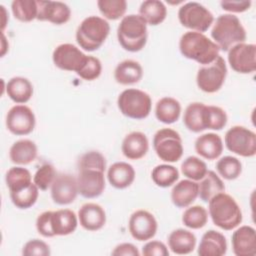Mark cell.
Returning a JSON list of instances; mask_svg holds the SVG:
<instances>
[{"label": "cell", "instance_id": "obj_1", "mask_svg": "<svg viewBox=\"0 0 256 256\" xmlns=\"http://www.w3.org/2000/svg\"><path fill=\"white\" fill-rule=\"evenodd\" d=\"M179 50L183 57L194 60L202 66L212 63L218 56L220 49L204 33L188 31L179 40Z\"/></svg>", "mask_w": 256, "mask_h": 256}, {"label": "cell", "instance_id": "obj_2", "mask_svg": "<svg viewBox=\"0 0 256 256\" xmlns=\"http://www.w3.org/2000/svg\"><path fill=\"white\" fill-rule=\"evenodd\" d=\"M208 213L214 225L226 231L238 227L243 219L240 206L231 195L225 192H221L210 199Z\"/></svg>", "mask_w": 256, "mask_h": 256}, {"label": "cell", "instance_id": "obj_3", "mask_svg": "<svg viewBox=\"0 0 256 256\" xmlns=\"http://www.w3.org/2000/svg\"><path fill=\"white\" fill-rule=\"evenodd\" d=\"M210 34L213 42L224 52H228L236 44L244 43L247 38L240 19L230 13L221 14L216 18Z\"/></svg>", "mask_w": 256, "mask_h": 256}, {"label": "cell", "instance_id": "obj_4", "mask_svg": "<svg viewBox=\"0 0 256 256\" xmlns=\"http://www.w3.org/2000/svg\"><path fill=\"white\" fill-rule=\"evenodd\" d=\"M147 23L139 14H129L121 19L117 27V39L124 50L141 51L147 43Z\"/></svg>", "mask_w": 256, "mask_h": 256}, {"label": "cell", "instance_id": "obj_5", "mask_svg": "<svg viewBox=\"0 0 256 256\" xmlns=\"http://www.w3.org/2000/svg\"><path fill=\"white\" fill-rule=\"evenodd\" d=\"M110 33L108 21L99 16H88L77 27L75 38L81 49L87 52L98 50Z\"/></svg>", "mask_w": 256, "mask_h": 256}, {"label": "cell", "instance_id": "obj_6", "mask_svg": "<svg viewBox=\"0 0 256 256\" xmlns=\"http://www.w3.org/2000/svg\"><path fill=\"white\" fill-rule=\"evenodd\" d=\"M117 106L122 115L134 120H142L149 116L152 100L148 93L129 88L123 90L117 98Z\"/></svg>", "mask_w": 256, "mask_h": 256}, {"label": "cell", "instance_id": "obj_7", "mask_svg": "<svg viewBox=\"0 0 256 256\" xmlns=\"http://www.w3.org/2000/svg\"><path fill=\"white\" fill-rule=\"evenodd\" d=\"M153 149L158 158L167 163L180 160L184 151L180 134L171 128H162L154 134Z\"/></svg>", "mask_w": 256, "mask_h": 256}, {"label": "cell", "instance_id": "obj_8", "mask_svg": "<svg viewBox=\"0 0 256 256\" xmlns=\"http://www.w3.org/2000/svg\"><path fill=\"white\" fill-rule=\"evenodd\" d=\"M180 24L190 31L204 33L214 23L211 11L198 2L184 3L178 10Z\"/></svg>", "mask_w": 256, "mask_h": 256}, {"label": "cell", "instance_id": "obj_9", "mask_svg": "<svg viewBox=\"0 0 256 256\" xmlns=\"http://www.w3.org/2000/svg\"><path fill=\"white\" fill-rule=\"evenodd\" d=\"M227 77V65L222 56H218L212 63L200 67L196 75L198 88L205 93L219 91Z\"/></svg>", "mask_w": 256, "mask_h": 256}, {"label": "cell", "instance_id": "obj_10", "mask_svg": "<svg viewBox=\"0 0 256 256\" xmlns=\"http://www.w3.org/2000/svg\"><path fill=\"white\" fill-rule=\"evenodd\" d=\"M226 148L242 157H253L256 154V134L240 125H235L227 130L224 137Z\"/></svg>", "mask_w": 256, "mask_h": 256}, {"label": "cell", "instance_id": "obj_11", "mask_svg": "<svg viewBox=\"0 0 256 256\" xmlns=\"http://www.w3.org/2000/svg\"><path fill=\"white\" fill-rule=\"evenodd\" d=\"M36 125V117L32 109L24 104L14 105L6 115V127L16 136L30 134Z\"/></svg>", "mask_w": 256, "mask_h": 256}, {"label": "cell", "instance_id": "obj_12", "mask_svg": "<svg viewBox=\"0 0 256 256\" xmlns=\"http://www.w3.org/2000/svg\"><path fill=\"white\" fill-rule=\"evenodd\" d=\"M104 173L97 168H79L76 177L79 194L87 199L99 197L106 186Z\"/></svg>", "mask_w": 256, "mask_h": 256}, {"label": "cell", "instance_id": "obj_13", "mask_svg": "<svg viewBox=\"0 0 256 256\" xmlns=\"http://www.w3.org/2000/svg\"><path fill=\"white\" fill-rule=\"evenodd\" d=\"M228 63L232 70L240 74H250L256 70V45L239 43L228 51Z\"/></svg>", "mask_w": 256, "mask_h": 256}, {"label": "cell", "instance_id": "obj_14", "mask_svg": "<svg viewBox=\"0 0 256 256\" xmlns=\"http://www.w3.org/2000/svg\"><path fill=\"white\" fill-rule=\"evenodd\" d=\"M86 59L87 55L80 48L70 43L58 45L52 53L54 65L61 70L69 72L77 73L84 65Z\"/></svg>", "mask_w": 256, "mask_h": 256}, {"label": "cell", "instance_id": "obj_15", "mask_svg": "<svg viewBox=\"0 0 256 256\" xmlns=\"http://www.w3.org/2000/svg\"><path fill=\"white\" fill-rule=\"evenodd\" d=\"M128 228L131 236L135 240L148 241L156 235L158 223L152 213L144 209H139L131 214Z\"/></svg>", "mask_w": 256, "mask_h": 256}, {"label": "cell", "instance_id": "obj_16", "mask_svg": "<svg viewBox=\"0 0 256 256\" xmlns=\"http://www.w3.org/2000/svg\"><path fill=\"white\" fill-rule=\"evenodd\" d=\"M50 191L54 203L62 206L69 205L75 201L79 194L77 179L71 174H59L51 185Z\"/></svg>", "mask_w": 256, "mask_h": 256}, {"label": "cell", "instance_id": "obj_17", "mask_svg": "<svg viewBox=\"0 0 256 256\" xmlns=\"http://www.w3.org/2000/svg\"><path fill=\"white\" fill-rule=\"evenodd\" d=\"M38 21H48L55 25H63L71 18V9L61 1H37Z\"/></svg>", "mask_w": 256, "mask_h": 256}, {"label": "cell", "instance_id": "obj_18", "mask_svg": "<svg viewBox=\"0 0 256 256\" xmlns=\"http://www.w3.org/2000/svg\"><path fill=\"white\" fill-rule=\"evenodd\" d=\"M232 250L236 256H254L256 254V232L249 225L237 228L231 237Z\"/></svg>", "mask_w": 256, "mask_h": 256}, {"label": "cell", "instance_id": "obj_19", "mask_svg": "<svg viewBox=\"0 0 256 256\" xmlns=\"http://www.w3.org/2000/svg\"><path fill=\"white\" fill-rule=\"evenodd\" d=\"M77 216L79 224L87 231H98L106 224L105 210L97 203L89 202L83 204Z\"/></svg>", "mask_w": 256, "mask_h": 256}, {"label": "cell", "instance_id": "obj_20", "mask_svg": "<svg viewBox=\"0 0 256 256\" xmlns=\"http://www.w3.org/2000/svg\"><path fill=\"white\" fill-rule=\"evenodd\" d=\"M149 150V141L147 136L140 131H133L127 134L121 144L123 155L130 160H139L143 158Z\"/></svg>", "mask_w": 256, "mask_h": 256}, {"label": "cell", "instance_id": "obj_21", "mask_svg": "<svg viewBox=\"0 0 256 256\" xmlns=\"http://www.w3.org/2000/svg\"><path fill=\"white\" fill-rule=\"evenodd\" d=\"M227 252L225 236L216 230L206 231L200 240L197 253L200 256H222Z\"/></svg>", "mask_w": 256, "mask_h": 256}, {"label": "cell", "instance_id": "obj_22", "mask_svg": "<svg viewBox=\"0 0 256 256\" xmlns=\"http://www.w3.org/2000/svg\"><path fill=\"white\" fill-rule=\"evenodd\" d=\"M195 151L206 160H215L223 152L222 138L216 133H205L197 137L194 143Z\"/></svg>", "mask_w": 256, "mask_h": 256}, {"label": "cell", "instance_id": "obj_23", "mask_svg": "<svg viewBox=\"0 0 256 256\" xmlns=\"http://www.w3.org/2000/svg\"><path fill=\"white\" fill-rule=\"evenodd\" d=\"M78 216L70 209L51 211V228L54 236H67L75 232Z\"/></svg>", "mask_w": 256, "mask_h": 256}, {"label": "cell", "instance_id": "obj_24", "mask_svg": "<svg viewBox=\"0 0 256 256\" xmlns=\"http://www.w3.org/2000/svg\"><path fill=\"white\" fill-rule=\"evenodd\" d=\"M170 197L176 207H189L198 197V183L190 179H183L173 186Z\"/></svg>", "mask_w": 256, "mask_h": 256}, {"label": "cell", "instance_id": "obj_25", "mask_svg": "<svg viewBox=\"0 0 256 256\" xmlns=\"http://www.w3.org/2000/svg\"><path fill=\"white\" fill-rule=\"evenodd\" d=\"M135 170L127 162H115L107 170V180L109 184L116 189H125L135 180Z\"/></svg>", "mask_w": 256, "mask_h": 256}, {"label": "cell", "instance_id": "obj_26", "mask_svg": "<svg viewBox=\"0 0 256 256\" xmlns=\"http://www.w3.org/2000/svg\"><path fill=\"white\" fill-rule=\"evenodd\" d=\"M196 240V236L191 231L182 228L173 230L167 239L169 249L177 255H187L193 252Z\"/></svg>", "mask_w": 256, "mask_h": 256}, {"label": "cell", "instance_id": "obj_27", "mask_svg": "<svg viewBox=\"0 0 256 256\" xmlns=\"http://www.w3.org/2000/svg\"><path fill=\"white\" fill-rule=\"evenodd\" d=\"M38 155V148L30 139H20L14 142L9 150V159L16 165H28Z\"/></svg>", "mask_w": 256, "mask_h": 256}, {"label": "cell", "instance_id": "obj_28", "mask_svg": "<svg viewBox=\"0 0 256 256\" xmlns=\"http://www.w3.org/2000/svg\"><path fill=\"white\" fill-rule=\"evenodd\" d=\"M143 77V68L139 62L126 59L117 64L114 70V79L121 85H133Z\"/></svg>", "mask_w": 256, "mask_h": 256}, {"label": "cell", "instance_id": "obj_29", "mask_svg": "<svg viewBox=\"0 0 256 256\" xmlns=\"http://www.w3.org/2000/svg\"><path fill=\"white\" fill-rule=\"evenodd\" d=\"M181 115L180 102L170 96L159 99L155 106L156 119L164 124H173L177 122Z\"/></svg>", "mask_w": 256, "mask_h": 256}, {"label": "cell", "instance_id": "obj_30", "mask_svg": "<svg viewBox=\"0 0 256 256\" xmlns=\"http://www.w3.org/2000/svg\"><path fill=\"white\" fill-rule=\"evenodd\" d=\"M6 93L13 102L25 104L33 96V85L25 77H12L6 85Z\"/></svg>", "mask_w": 256, "mask_h": 256}, {"label": "cell", "instance_id": "obj_31", "mask_svg": "<svg viewBox=\"0 0 256 256\" xmlns=\"http://www.w3.org/2000/svg\"><path fill=\"white\" fill-rule=\"evenodd\" d=\"M139 15L147 25L157 26L164 22L167 17V8L160 0L143 1L139 7Z\"/></svg>", "mask_w": 256, "mask_h": 256}, {"label": "cell", "instance_id": "obj_32", "mask_svg": "<svg viewBox=\"0 0 256 256\" xmlns=\"http://www.w3.org/2000/svg\"><path fill=\"white\" fill-rule=\"evenodd\" d=\"M224 191V182L212 170H208L206 175L198 183V197L205 203H208L211 198Z\"/></svg>", "mask_w": 256, "mask_h": 256}, {"label": "cell", "instance_id": "obj_33", "mask_svg": "<svg viewBox=\"0 0 256 256\" xmlns=\"http://www.w3.org/2000/svg\"><path fill=\"white\" fill-rule=\"evenodd\" d=\"M204 109L205 104L201 102H193L186 107L183 115V123L189 131L200 133L206 130L204 125Z\"/></svg>", "mask_w": 256, "mask_h": 256}, {"label": "cell", "instance_id": "obj_34", "mask_svg": "<svg viewBox=\"0 0 256 256\" xmlns=\"http://www.w3.org/2000/svg\"><path fill=\"white\" fill-rule=\"evenodd\" d=\"M5 182L9 192H16L28 187L33 181L28 169L21 166H14L6 172Z\"/></svg>", "mask_w": 256, "mask_h": 256}, {"label": "cell", "instance_id": "obj_35", "mask_svg": "<svg viewBox=\"0 0 256 256\" xmlns=\"http://www.w3.org/2000/svg\"><path fill=\"white\" fill-rule=\"evenodd\" d=\"M151 178L158 187L167 188L175 184L179 179V171L173 165L160 164L153 168Z\"/></svg>", "mask_w": 256, "mask_h": 256}, {"label": "cell", "instance_id": "obj_36", "mask_svg": "<svg viewBox=\"0 0 256 256\" xmlns=\"http://www.w3.org/2000/svg\"><path fill=\"white\" fill-rule=\"evenodd\" d=\"M12 14L20 22H31L37 19L38 6L35 0H14L11 3Z\"/></svg>", "mask_w": 256, "mask_h": 256}, {"label": "cell", "instance_id": "obj_37", "mask_svg": "<svg viewBox=\"0 0 256 256\" xmlns=\"http://www.w3.org/2000/svg\"><path fill=\"white\" fill-rule=\"evenodd\" d=\"M39 188L32 182L28 187L16 191L10 192V199L13 205L19 209L31 208L38 199Z\"/></svg>", "mask_w": 256, "mask_h": 256}, {"label": "cell", "instance_id": "obj_38", "mask_svg": "<svg viewBox=\"0 0 256 256\" xmlns=\"http://www.w3.org/2000/svg\"><path fill=\"white\" fill-rule=\"evenodd\" d=\"M228 121L227 113L224 109L215 105H205L204 125L205 129L222 130Z\"/></svg>", "mask_w": 256, "mask_h": 256}, {"label": "cell", "instance_id": "obj_39", "mask_svg": "<svg viewBox=\"0 0 256 256\" xmlns=\"http://www.w3.org/2000/svg\"><path fill=\"white\" fill-rule=\"evenodd\" d=\"M208 221V211L200 205L188 207L182 214V223L190 229L203 228Z\"/></svg>", "mask_w": 256, "mask_h": 256}, {"label": "cell", "instance_id": "obj_40", "mask_svg": "<svg viewBox=\"0 0 256 256\" xmlns=\"http://www.w3.org/2000/svg\"><path fill=\"white\" fill-rule=\"evenodd\" d=\"M207 165L196 156H189L185 160H183L181 164V172L182 174L190 180L200 181L207 173Z\"/></svg>", "mask_w": 256, "mask_h": 256}, {"label": "cell", "instance_id": "obj_41", "mask_svg": "<svg viewBox=\"0 0 256 256\" xmlns=\"http://www.w3.org/2000/svg\"><path fill=\"white\" fill-rule=\"evenodd\" d=\"M216 171L226 180H235L242 173V164L234 156H224L217 161Z\"/></svg>", "mask_w": 256, "mask_h": 256}, {"label": "cell", "instance_id": "obj_42", "mask_svg": "<svg viewBox=\"0 0 256 256\" xmlns=\"http://www.w3.org/2000/svg\"><path fill=\"white\" fill-rule=\"evenodd\" d=\"M97 7L104 19L114 21L124 17L127 2L125 0H98Z\"/></svg>", "mask_w": 256, "mask_h": 256}, {"label": "cell", "instance_id": "obj_43", "mask_svg": "<svg viewBox=\"0 0 256 256\" xmlns=\"http://www.w3.org/2000/svg\"><path fill=\"white\" fill-rule=\"evenodd\" d=\"M57 176V172L52 164L45 163L41 165L33 176L34 184L39 188V190L46 191L51 187L55 178Z\"/></svg>", "mask_w": 256, "mask_h": 256}, {"label": "cell", "instance_id": "obj_44", "mask_svg": "<svg viewBox=\"0 0 256 256\" xmlns=\"http://www.w3.org/2000/svg\"><path fill=\"white\" fill-rule=\"evenodd\" d=\"M102 73V63L94 56H87V59L82 68L76 73L85 81L96 80Z\"/></svg>", "mask_w": 256, "mask_h": 256}, {"label": "cell", "instance_id": "obj_45", "mask_svg": "<svg viewBox=\"0 0 256 256\" xmlns=\"http://www.w3.org/2000/svg\"><path fill=\"white\" fill-rule=\"evenodd\" d=\"M79 168H97L101 170H106V159L104 155L99 151H88L85 152L78 160Z\"/></svg>", "mask_w": 256, "mask_h": 256}, {"label": "cell", "instance_id": "obj_46", "mask_svg": "<svg viewBox=\"0 0 256 256\" xmlns=\"http://www.w3.org/2000/svg\"><path fill=\"white\" fill-rule=\"evenodd\" d=\"M50 254L49 245L40 239L29 240L22 248V255L24 256H49Z\"/></svg>", "mask_w": 256, "mask_h": 256}, {"label": "cell", "instance_id": "obj_47", "mask_svg": "<svg viewBox=\"0 0 256 256\" xmlns=\"http://www.w3.org/2000/svg\"><path fill=\"white\" fill-rule=\"evenodd\" d=\"M36 230L37 232L46 238L54 237L51 228V211H44L38 215L36 219Z\"/></svg>", "mask_w": 256, "mask_h": 256}, {"label": "cell", "instance_id": "obj_48", "mask_svg": "<svg viewBox=\"0 0 256 256\" xmlns=\"http://www.w3.org/2000/svg\"><path fill=\"white\" fill-rule=\"evenodd\" d=\"M141 254L144 256H168L169 250L163 242L152 240L144 244Z\"/></svg>", "mask_w": 256, "mask_h": 256}, {"label": "cell", "instance_id": "obj_49", "mask_svg": "<svg viewBox=\"0 0 256 256\" xmlns=\"http://www.w3.org/2000/svg\"><path fill=\"white\" fill-rule=\"evenodd\" d=\"M251 1H221L220 6L223 10L232 13H242L250 9Z\"/></svg>", "mask_w": 256, "mask_h": 256}, {"label": "cell", "instance_id": "obj_50", "mask_svg": "<svg viewBox=\"0 0 256 256\" xmlns=\"http://www.w3.org/2000/svg\"><path fill=\"white\" fill-rule=\"evenodd\" d=\"M113 256H139L141 253L132 243H120L111 252Z\"/></svg>", "mask_w": 256, "mask_h": 256}, {"label": "cell", "instance_id": "obj_51", "mask_svg": "<svg viewBox=\"0 0 256 256\" xmlns=\"http://www.w3.org/2000/svg\"><path fill=\"white\" fill-rule=\"evenodd\" d=\"M0 7L2 8V13H3V20H2V32H3V31H4V28H5V26H6V21H5V19L7 18V15H6L5 7H4L3 5H1Z\"/></svg>", "mask_w": 256, "mask_h": 256}, {"label": "cell", "instance_id": "obj_52", "mask_svg": "<svg viewBox=\"0 0 256 256\" xmlns=\"http://www.w3.org/2000/svg\"><path fill=\"white\" fill-rule=\"evenodd\" d=\"M6 41V39H5V36H4V33L2 32V51H1V56L3 57L4 55H5V53H6V51H7V48L9 47V46H5L4 45V42Z\"/></svg>", "mask_w": 256, "mask_h": 256}]
</instances>
